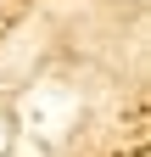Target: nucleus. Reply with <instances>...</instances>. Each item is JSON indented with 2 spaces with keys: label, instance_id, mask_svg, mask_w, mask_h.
I'll use <instances>...</instances> for the list:
<instances>
[]
</instances>
